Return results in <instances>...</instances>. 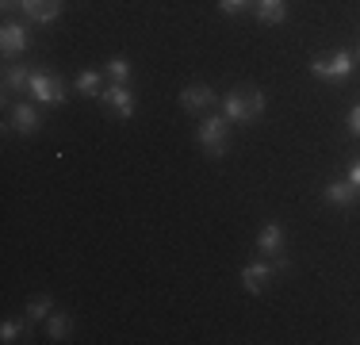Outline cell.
Returning <instances> with one entry per match:
<instances>
[{"label": "cell", "mask_w": 360, "mask_h": 345, "mask_svg": "<svg viewBox=\"0 0 360 345\" xmlns=\"http://www.w3.org/2000/svg\"><path fill=\"white\" fill-rule=\"evenodd\" d=\"M222 115H226L230 123H242V127L257 123V119L264 115V92L257 89V84H234V89L226 92V100H222Z\"/></svg>", "instance_id": "obj_1"}, {"label": "cell", "mask_w": 360, "mask_h": 345, "mask_svg": "<svg viewBox=\"0 0 360 345\" xmlns=\"http://www.w3.org/2000/svg\"><path fill=\"white\" fill-rule=\"evenodd\" d=\"M195 138H200V146L207 150V158H226V150H230V119L226 115H207L200 123V131H195Z\"/></svg>", "instance_id": "obj_2"}, {"label": "cell", "mask_w": 360, "mask_h": 345, "mask_svg": "<svg viewBox=\"0 0 360 345\" xmlns=\"http://www.w3.org/2000/svg\"><path fill=\"white\" fill-rule=\"evenodd\" d=\"M356 65V54L353 50H333V54H314L311 58V73L319 81H345Z\"/></svg>", "instance_id": "obj_3"}, {"label": "cell", "mask_w": 360, "mask_h": 345, "mask_svg": "<svg viewBox=\"0 0 360 345\" xmlns=\"http://www.w3.org/2000/svg\"><path fill=\"white\" fill-rule=\"evenodd\" d=\"M27 92H31L39 104H65V96H70L62 77H50V73H31Z\"/></svg>", "instance_id": "obj_4"}, {"label": "cell", "mask_w": 360, "mask_h": 345, "mask_svg": "<svg viewBox=\"0 0 360 345\" xmlns=\"http://www.w3.org/2000/svg\"><path fill=\"white\" fill-rule=\"evenodd\" d=\"M272 280H276L272 261H253V265H245V269H242V288L253 291V296H261V291L269 288Z\"/></svg>", "instance_id": "obj_5"}, {"label": "cell", "mask_w": 360, "mask_h": 345, "mask_svg": "<svg viewBox=\"0 0 360 345\" xmlns=\"http://www.w3.org/2000/svg\"><path fill=\"white\" fill-rule=\"evenodd\" d=\"M180 104H184L188 115H207L211 104H215V92H211V84H188L180 92Z\"/></svg>", "instance_id": "obj_6"}, {"label": "cell", "mask_w": 360, "mask_h": 345, "mask_svg": "<svg viewBox=\"0 0 360 345\" xmlns=\"http://www.w3.org/2000/svg\"><path fill=\"white\" fill-rule=\"evenodd\" d=\"M100 100H104V108L115 111L119 119H131L134 115V96H131L127 84H108V89L100 92Z\"/></svg>", "instance_id": "obj_7"}, {"label": "cell", "mask_w": 360, "mask_h": 345, "mask_svg": "<svg viewBox=\"0 0 360 345\" xmlns=\"http://www.w3.org/2000/svg\"><path fill=\"white\" fill-rule=\"evenodd\" d=\"M0 50H4V58L27 54V50H31L27 27H23V23H4V31H0Z\"/></svg>", "instance_id": "obj_8"}, {"label": "cell", "mask_w": 360, "mask_h": 345, "mask_svg": "<svg viewBox=\"0 0 360 345\" xmlns=\"http://www.w3.org/2000/svg\"><path fill=\"white\" fill-rule=\"evenodd\" d=\"M65 0H23V15L27 23H54L62 15Z\"/></svg>", "instance_id": "obj_9"}, {"label": "cell", "mask_w": 360, "mask_h": 345, "mask_svg": "<svg viewBox=\"0 0 360 345\" xmlns=\"http://www.w3.org/2000/svg\"><path fill=\"white\" fill-rule=\"evenodd\" d=\"M322 196H326V200H330L333 207H353V203L360 200V192L353 188V180H349V177H341V180H330Z\"/></svg>", "instance_id": "obj_10"}, {"label": "cell", "mask_w": 360, "mask_h": 345, "mask_svg": "<svg viewBox=\"0 0 360 345\" xmlns=\"http://www.w3.org/2000/svg\"><path fill=\"white\" fill-rule=\"evenodd\" d=\"M12 127H15L20 134H35L39 127H42V119H39V108H35V104H27V100L15 104V108H12Z\"/></svg>", "instance_id": "obj_11"}, {"label": "cell", "mask_w": 360, "mask_h": 345, "mask_svg": "<svg viewBox=\"0 0 360 345\" xmlns=\"http://www.w3.org/2000/svg\"><path fill=\"white\" fill-rule=\"evenodd\" d=\"M257 249H261L264 257L284 253V227H280V222H269V227H261V234H257Z\"/></svg>", "instance_id": "obj_12"}, {"label": "cell", "mask_w": 360, "mask_h": 345, "mask_svg": "<svg viewBox=\"0 0 360 345\" xmlns=\"http://www.w3.org/2000/svg\"><path fill=\"white\" fill-rule=\"evenodd\" d=\"M253 12L261 23H284L288 20V4L284 0H253Z\"/></svg>", "instance_id": "obj_13"}, {"label": "cell", "mask_w": 360, "mask_h": 345, "mask_svg": "<svg viewBox=\"0 0 360 345\" xmlns=\"http://www.w3.org/2000/svg\"><path fill=\"white\" fill-rule=\"evenodd\" d=\"M27 84H31V69L27 65H20V62H8L4 65V96H8V92L27 89Z\"/></svg>", "instance_id": "obj_14"}, {"label": "cell", "mask_w": 360, "mask_h": 345, "mask_svg": "<svg viewBox=\"0 0 360 345\" xmlns=\"http://www.w3.org/2000/svg\"><path fill=\"white\" fill-rule=\"evenodd\" d=\"M46 334H50L54 341H65V338L73 334V318H70V315H58V310H54V315L46 318Z\"/></svg>", "instance_id": "obj_15"}, {"label": "cell", "mask_w": 360, "mask_h": 345, "mask_svg": "<svg viewBox=\"0 0 360 345\" xmlns=\"http://www.w3.org/2000/svg\"><path fill=\"white\" fill-rule=\"evenodd\" d=\"M31 334V318H12V322L0 326V341H20Z\"/></svg>", "instance_id": "obj_16"}, {"label": "cell", "mask_w": 360, "mask_h": 345, "mask_svg": "<svg viewBox=\"0 0 360 345\" xmlns=\"http://www.w3.org/2000/svg\"><path fill=\"white\" fill-rule=\"evenodd\" d=\"M108 77H111V84H127V77H131V62H127L123 54H115L108 62Z\"/></svg>", "instance_id": "obj_17"}, {"label": "cell", "mask_w": 360, "mask_h": 345, "mask_svg": "<svg viewBox=\"0 0 360 345\" xmlns=\"http://www.w3.org/2000/svg\"><path fill=\"white\" fill-rule=\"evenodd\" d=\"M77 92H84V96H100V73H92V69H84V73H77Z\"/></svg>", "instance_id": "obj_18"}, {"label": "cell", "mask_w": 360, "mask_h": 345, "mask_svg": "<svg viewBox=\"0 0 360 345\" xmlns=\"http://www.w3.org/2000/svg\"><path fill=\"white\" fill-rule=\"evenodd\" d=\"M50 310H54V299H50V296H35L27 303V318H31V322H39V318H50Z\"/></svg>", "instance_id": "obj_19"}, {"label": "cell", "mask_w": 360, "mask_h": 345, "mask_svg": "<svg viewBox=\"0 0 360 345\" xmlns=\"http://www.w3.org/2000/svg\"><path fill=\"white\" fill-rule=\"evenodd\" d=\"M250 4H253V0H219V8H222L226 15H238V12H245Z\"/></svg>", "instance_id": "obj_20"}, {"label": "cell", "mask_w": 360, "mask_h": 345, "mask_svg": "<svg viewBox=\"0 0 360 345\" xmlns=\"http://www.w3.org/2000/svg\"><path fill=\"white\" fill-rule=\"evenodd\" d=\"M345 123H349V131H353V134L360 138V104H356L353 111H349V119H345Z\"/></svg>", "instance_id": "obj_21"}, {"label": "cell", "mask_w": 360, "mask_h": 345, "mask_svg": "<svg viewBox=\"0 0 360 345\" xmlns=\"http://www.w3.org/2000/svg\"><path fill=\"white\" fill-rule=\"evenodd\" d=\"M272 269H276V276H280V272H288V269H291V261H288L284 253H276V257H272Z\"/></svg>", "instance_id": "obj_22"}, {"label": "cell", "mask_w": 360, "mask_h": 345, "mask_svg": "<svg viewBox=\"0 0 360 345\" xmlns=\"http://www.w3.org/2000/svg\"><path fill=\"white\" fill-rule=\"evenodd\" d=\"M349 180H353V188L360 192V158L353 161V165H349Z\"/></svg>", "instance_id": "obj_23"}, {"label": "cell", "mask_w": 360, "mask_h": 345, "mask_svg": "<svg viewBox=\"0 0 360 345\" xmlns=\"http://www.w3.org/2000/svg\"><path fill=\"white\" fill-rule=\"evenodd\" d=\"M0 8H4V12H15V8H23V0H0Z\"/></svg>", "instance_id": "obj_24"}, {"label": "cell", "mask_w": 360, "mask_h": 345, "mask_svg": "<svg viewBox=\"0 0 360 345\" xmlns=\"http://www.w3.org/2000/svg\"><path fill=\"white\" fill-rule=\"evenodd\" d=\"M353 54H356V62H360V46H356V50H353Z\"/></svg>", "instance_id": "obj_25"}]
</instances>
